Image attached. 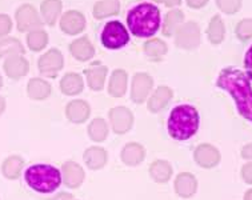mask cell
<instances>
[{
  "mask_svg": "<svg viewBox=\"0 0 252 200\" xmlns=\"http://www.w3.org/2000/svg\"><path fill=\"white\" fill-rule=\"evenodd\" d=\"M218 87L232 96L239 114L252 123V87L247 75L240 69L227 67L218 77Z\"/></svg>",
  "mask_w": 252,
  "mask_h": 200,
  "instance_id": "cell-1",
  "label": "cell"
},
{
  "mask_svg": "<svg viewBox=\"0 0 252 200\" xmlns=\"http://www.w3.org/2000/svg\"><path fill=\"white\" fill-rule=\"evenodd\" d=\"M127 23L135 36L150 37L160 26V11L154 4L142 3L128 12Z\"/></svg>",
  "mask_w": 252,
  "mask_h": 200,
  "instance_id": "cell-2",
  "label": "cell"
},
{
  "mask_svg": "<svg viewBox=\"0 0 252 200\" xmlns=\"http://www.w3.org/2000/svg\"><path fill=\"white\" fill-rule=\"evenodd\" d=\"M199 128V112L189 104L178 105L168 118V132L176 140H187Z\"/></svg>",
  "mask_w": 252,
  "mask_h": 200,
  "instance_id": "cell-3",
  "label": "cell"
},
{
  "mask_svg": "<svg viewBox=\"0 0 252 200\" xmlns=\"http://www.w3.org/2000/svg\"><path fill=\"white\" fill-rule=\"evenodd\" d=\"M26 182L32 190L40 194L54 192L62 183L59 169L48 164H36L26 171Z\"/></svg>",
  "mask_w": 252,
  "mask_h": 200,
  "instance_id": "cell-4",
  "label": "cell"
},
{
  "mask_svg": "<svg viewBox=\"0 0 252 200\" xmlns=\"http://www.w3.org/2000/svg\"><path fill=\"white\" fill-rule=\"evenodd\" d=\"M129 41V35L127 28L120 22H110L107 23L101 32V43L110 50H119Z\"/></svg>",
  "mask_w": 252,
  "mask_h": 200,
  "instance_id": "cell-5",
  "label": "cell"
},
{
  "mask_svg": "<svg viewBox=\"0 0 252 200\" xmlns=\"http://www.w3.org/2000/svg\"><path fill=\"white\" fill-rule=\"evenodd\" d=\"M176 46L183 50H193L200 43V28L195 22H189L178 28L176 31Z\"/></svg>",
  "mask_w": 252,
  "mask_h": 200,
  "instance_id": "cell-6",
  "label": "cell"
},
{
  "mask_svg": "<svg viewBox=\"0 0 252 200\" xmlns=\"http://www.w3.org/2000/svg\"><path fill=\"white\" fill-rule=\"evenodd\" d=\"M16 24L20 32H32L35 30H40L41 20L37 15L36 9L31 4H23L16 11Z\"/></svg>",
  "mask_w": 252,
  "mask_h": 200,
  "instance_id": "cell-7",
  "label": "cell"
},
{
  "mask_svg": "<svg viewBox=\"0 0 252 200\" xmlns=\"http://www.w3.org/2000/svg\"><path fill=\"white\" fill-rule=\"evenodd\" d=\"M63 64H64V59H63V55L60 54V51L50 50L39 59L37 66H39V71L44 76L54 77L63 68Z\"/></svg>",
  "mask_w": 252,
  "mask_h": 200,
  "instance_id": "cell-8",
  "label": "cell"
},
{
  "mask_svg": "<svg viewBox=\"0 0 252 200\" xmlns=\"http://www.w3.org/2000/svg\"><path fill=\"white\" fill-rule=\"evenodd\" d=\"M110 120L116 133H126L133 124L132 112L126 107H115L110 111Z\"/></svg>",
  "mask_w": 252,
  "mask_h": 200,
  "instance_id": "cell-9",
  "label": "cell"
},
{
  "mask_svg": "<svg viewBox=\"0 0 252 200\" xmlns=\"http://www.w3.org/2000/svg\"><path fill=\"white\" fill-rule=\"evenodd\" d=\"M195 162L203 168H214L220 162V152L211 144H200L193 154Z\"/></svg>",
  "mask_w": 252,
  "mask_h": 200,
  "instance_id": "cell-10",
  "label": "cell"
},
{
  "mask_svg": "<svg viewBox=\"0 0 252 200\" xmlns=\"http://www.w3.org/2000/svg\"><path fill=\"white\" fill-rule=\"evenodd\" d=\"M152 77L144 72L136 73L133 76L132 88H131V98L135 103H143L147 99L150 94V90L152 88Z\"/></svg>",
  "mask_w": 252,
  "mask_h": 200,
  "instance_id": "cell-11",
  "label": "cell"
},
{
  "mask_svg": "<svg viewBox=\"0 0 252 200\" xmlns=\"http://www.w3.org/2000/svg\"><path fill=\"white\" fill-rule=\"evenodd\" d=\"M60 28L68 35H78L86 28V18L79 11H68L62 16Z\"/></svg>",
  "mask_w": 252,
  "mask_h": 200,
  "instance_id": "cell-12",
  "label": "cell"
},
{
  "mask_svg": "<svg viewBox=\"0 0 252 200\" xmlns=\"http://www.w3.org/2000/svg\"><path fill=\"white\" fill-rule=\"evenodd\" d=\"M5 75L11 79H20L24 75H27L30 69V64L22 55H15V56H8L3 64Z\"/></svg>",
  "mask_w": 252,
  "mask_h": 200,
  "instance_id": "cell-13",
  "label": "cell"
},
{
  "mask_svg": "<svg viewBox=\"0 0 252 200\" xmlns=\"http://www.w3.org/2000/svg\"><path fill=\"white\" fill-rule=\"evenodd\" d=\"M90 114H91L90 105L84 100H72L65 108V115H67L69 122H72V123L86 122Z\"/></svg>",
  "mask_w": 252,
  "mask_h": 200,
  "instance_id": "cell-14",
  "label": "cell"
},
{
  "mask_svg": "<svg viewBox=\"0 0 252 200\" xmlns=\"http://www.w3.org/2000/svg\"><path fill=\"white\" fill-rule=\"evenodd\" d=\"M63 179L64 184L69 188H78L84 180V171L75 162H67L63 164Z\"/></svg>",
  "mask_w": 252,
  "mask_h": 200,
  "instance_id": "cell-15",
  "label": "cell"
},
{
  "mask_svg": "<svg viewBox=\"0 0 252 200\" xmlns=\"http://www.w3.org/2000/svg\"><path fill=\"white\" fill-rule=\"evenodd\" d=\"M175 190L176 194L182 198H191L197 190L196 177L192 173H180L175 180Z\"/></svg>",
  "mask_w": 252,
  "mask_h": 200,
  "instance_id": "cell-16",
  "label": "cell"
},
{
  "mask_svg": "<svg viewBox=\"0 0 252 200\" xmlns=\"http://www.w3.org/2000/svg\"><path fill=\"white\" fill-rule=\"evenodd\" d=\"M107 67L100 66V64H95L86 71V76H87L88 86L91 87L94 91H100L104 87L107 76Z\"/></svg>",
  "mask_w": 252,
  "mask_h": 200,
  "instance_id": "cell-17",
  "label": "cell"
},
{
  "mask_svg": "<svg viewBox=\"0 0 252 200\" xmlns=\"http://www.w3.org/2000/svg\"><path fill=\"white\" fill-rule=\"evenodd\" d=\"M107 152L101 147H90L84 152V162L91 169H100L107 164Z\"/></svg>",
  "mask_w": 252,
  "mask_h": 200,
  "instance_id": "cell-18",
  "label": "cell"
},
{
  "mask_svg": "<svg viewBox=\"0 0 252 200\" xmlns=\"http://www.w3.org/2000/svg\"><path fill=\"white\" fill-rule=\"evenodd\" d=\"M71 54L76 58L80 62H86V60H90L91 58H94V54H95V50L92 47L91 41L88 40L87 37H80V39H76L75 41L71 43Z\"/></svg>",
  "mask_w": 252,
  "mask_h": 200,
  "instance_id": "cell-19",
  "label": "cell"
},
{
  "mask_svg": "<svg viewBox=\"0 0 252 200\" xmlns=\"http://www.w3.org/2000/svg\"><path fill=\"white\" fill-rule=\"evenodd\" d=\"M83 86H84V83H83L82 76L73 72H69L67 75H64L63 79H62V82H60L62 92L68 96L80 94L83 91Z\"/></svg>",
  "mask_w": 252,
  "mask_h": 200,
  "instance_id": "cell-20",
  "label": "cell"
},
{
  "mask_svg": "<svg viewBox=\"0 0 252 200\" xmlns=\"http://www.w3.org/2000/svg\"><path fill=\"white\" fill-rule=\"evenodd\" d=\"M146 156V151L139 143H129L122 151V160L127 166H138Z\"/></svg>",
  "mask_w": 252,
  "mask_h": 200,
  "instance_id": "cell-21",
  "label": "cell"
},
{
  "mask_svg": "<svg viewBox=\"0 0 252 200\" xmlns=\"http://www.w3.org/2000/svg\"><path fill=\"white\" fill-rule=\"evenodd\" d=\"M171 98H172V91L168 87H159L148 100V109L151 112H159L168 104Z\"/></svg>",
  "mask_w": 252,
  "mask_h": 200,
  "instance_id": "cell-22",
  "label": "cell"
},
{
  "mask_svg": "<svg viewBox=\"0 0 252 200\" xmlns=\"http://www.w3.org/2000/svg\"><path fill=\"white\" fill-rule=\"evenodd\" d=\"M28 96L33 100H44L51 95L50 83L43 79H31L27 86Z\"/></svg>",
  "mask_w": 252,
  "mask_h": 200,
  "instance_id": "cell-23",
  "label": "cell"
},
{
  "mask_svg": "<svg viewBox=\"0 0 252 200\" xmlns=\"http://www.w3.org/2000/svg\"><path fill=\"white\" fill-rule=\"evenodd\" d=\"M127 90V73L123 69H116L110 79L108 92L114 98H122Z\"/></svg>",
  "mask_w": 252,
  "mask_h": 200,
  "instance_id": "cell-24",
  "label": "cell"
},
{
  "mask_svg": "<svg viewBox=\"0 0 252 200\" xmlns=\"http://www.w3.org/2000/svg\"><path fill=\"white\" fill-rule=\"evenodd\" d=\"M119 11V0H99L94 7V16H95V19L100 20V19L118 15Z\"/></svg>",
  "mask_w": 252,
  "mask_h": 200,
  "instance_id": "cell-25",
  "label": "cell"
},
{
  "mask_svg": "<svg viewBox=\"0 0 252 200\" xmlns=\"http://www.w3.org/2000/svg\"><path fill=\"white\" fill-rule=\"evenodd\" d=\"M23 166L24 160L20 156L14 155V156H9L4 160V163L1 166V172L9 180H15V179H18L20 176Z\"/></svg>",
  "mask_w": 252,
  "mask_h": 200,
  "instance_id": "cell-26",
  "label": "cell"
},
{
  "mask_svg": "<svg viewBox=\"0 0 252 200\" xmlns=\"http://www.w3.org/2000/svg\"><path fill=\"white\" fill-rule=\"evenodd\" d=\"M150 175L158 183L168 182L172 175V167L165 160H156L150 167Z\"/></svg>",
  "mask_w": 252,
  "mask_h": 200,
  "instance_id": "cell-27",
  "label": "cell"
},
{
  "mask_svg": "<svg viewBox=\"0 0 252 200\" xmlns=\"http://www.w3.org/2000/svg\"><path fill=\"white\" fill-rule=\"evenodd\" d=\"M207 35L208 39L211 41L212 44H220L221 41L224 40L225 35V28L223 20L220 18V15H215L214 18L210 20L208 24V30H207Z\"/></svg>",
  "mask_w": 252,
  "mask_h": 200,
  "instance_id": "cell-28",
  "label": "cell"
},
{
  "mask_svg": "<svg viewBox=\"0 0 252 200\" xmlns=\"http://www.w3.org/2000/svg\"><path fill=\"white\" fill-rule=\"evenodd\" d=\"M40 9L44 22L48 26H54L56 19L60 15V11H62V1L60 0H44L41 3Z\"/></svg>",
  "mask_w": 252,
  "mask_h": 200,
  "instance_id": "cell-29",
  "label": "cell"
},
{
  "mask_svg": "<svg viewBox=\"0 0 252 200\" xmlns=\"http://www.w3.org/2000/svg\"><path fill=\"white\" fill-rule=\"evenodd\" d=\"M24 47L22 41L15 37H4L0 40V58H8L15 55H23Z\"/></svg>",
  "mask_w": 252,
  "mask_h": 200,
  "instance_id": "cell-30",
  "label": "cell"
},
{
  "mask_svg": "<svg viewBox=\"0 0 252 200\" xmlns=\"http://www.w3.org/2000/svg\"><path fill=\"white\" fill-rule=\"evenodd\" d=\"M184 15L179 9H174L167 14L164 20V26H163V33L165 36H171L174 35V32L179 28V26L183 23Z\"/></svg>",
  "mask_w": 252,
  "mask_h": 200,
  "instance_id": "cell-31",
  "label": "cell"
},
{
  "mask_svg": "<svg viewBox=\"0 0 252 200\" xmlns=\"http://www.w3.org/2000/svg\"><path fill=\"white\" fill-rule=\"evenodd\" d=\"M88 133L94 141H104L108 135V127L104 119H94L88 127Z\"/></svg>",
  "mask_w": 252,
  "mask_h": 200,
  "instance_id": "cell-32",
  "label": "cell"
},
{
  "mask_svg": "<svg viewBox=\"0 0 252 200\" xmlns=\"http://www.w3.org/2000/svg\"><path fill=\"white\" fill-rule=\"evenodd\" d=\"M144 51H146L147 56H150L151 59L159 60L167 52V46L164 41L159 40V39H151L144 44Z\"/></svg>",
  "mask_w": 252,
  "mask_h": 200,
  "instance_id": "cell-33",
  "label": "cell"
},
{
  "mask_svg": "<svg viewBox=\"0 0 252 200\" xmlns=\"http://www.w3.org/2000/svg\"><path fill=\"white\" fill-rule=\"evenodd\" d=\"M48 43V35L43 30H35L27 36V44L32 51H41Z\"/></svg>",
  "mask_w": 252,
  "mask_h": 200,
  "instance_id": "cell-34",
  "label": "cell"
},
{
  "mask_svg": "<svg viewBox=\"0 0 252 200\" xmlns=\"http://www.w3.org/2000/svg\"><path fill=\"white\" fill-rule=\"evenodd\" d=\"M236 36L242 41H247L252 39V19H243L236 26Z\"/></svg>",
  "mask_w": 252,
  "mask_h": 200,
  "instance_id": "cell-35",
  "label": "cell"
},
{
  "mask_svg": "<svg viewBox=\"0 0 252 200\" xmlns=\"http://www.w3.org/2000/svg\"><path fill=\"white\" fill-rule=\"evenodd\" d=\"M216 4L227 15H234L242 8V0H216Z\"/></svg>",
  "mask_w": 252,
  "mask_h": 200,
  "instance_id": "cell-36",
  "label": "cell"
},
{
  "mask_svg": "<svg viewBox=\"0 0 252 200\" xmlns=\"http://www.w3.org/2000/svg\"><path fill=\"white\" fill-rule=\"evenodd\" d=\"M12 30V20L8 15L1 14L0 15V37L8 35Z\"/></svg>",
  "mask_w": 252,
  "mask_h": 200,
  "instance_id": "cell-37",
  "label": "cell"
},
{
  "mask_svg": "<svg viewBox=\"0 0 252 200\" xmlns=\"http://www.w3.org/2000/svg\"><path fill=\"white\" fill-rule=\"evenodd\" d=\"M244 67H246L248 79H252V46L248 48L246 56H244Z\"/></svg>",
  "mask_w": 252,
  "mask_h": 200,
  "instance_id": "cell-38",
  "label": "cell"
},
{
  "mask_svg": "<svg viewBox=\"0 0 252 200\" xmlns=\"http://www.w3.org/2000/svg\"><path fill=\"white\" fill-rule=\"evenodd\" d=\"M242 177L247 184L252 186V162L244 164L242 167Z\"/></svg>",
  "mask_w": 252,
  "mask_h": 200,
  "instance_id": "cell-39",
  "label": "cell"
},
{
  "mask_svg": "<svg viewBox=\"0 0 252 200\" xmlns=\"http://www.w3.org/2000/svg\"><path fill=\"white\" fill-rule=\"evenodd\" d=\"M242 158L246 160H252V143L242 148Z\"/></svg>",
  "mask_w": 252,
  "mask_h": 200,
  "instance_id": "cell-40",
  "label": "cell"
},
{
  "mask_svg": "<svg viewBox=\"0 0 252 200\" xmlns=\"http://www.w3.org/2000/svg\"><path fill=\"white\" fill-rule=\"evenodd\" d=\"M208 3V0H187V4L191 8H202Z\"/></svg>",
  "mask_w": 252,
  "mask_h": 200,
  "instance_id": "cell-41",
  "label": "cell"
},
{
  "mask_svg": "<svg viewBox=\"0 0 252 200\" xmlns=\"http://www.w3.org/2000/svg\"><path fill=\"white\" fill-rule=\"evenodd\" d=\"M48 200H72V195H69V194H65V192H62L55 198H52V199Z\"/></svg>",
  "mask_w": 252,
  "mask_h": 200,
  "instance_id": "cell-42",
  "label": "cell"
},
{
  "mask_svg": "<svg viewBox=\"0 0 252 200\" xmlns=\"http://www.w3.org/2000/svg\"><path fill=\"white\" fill-rule=\"evenodd\" d=\"M182 0H159V3H163L167 7H175V5L180 4Z\"/></svg>",
  "mask_w": 252,
  "mask_h": 200,
  "instance_id": "cell-43",
  "label": "cell"
},
{
  "mask_svg": "<svg viewBox=\"0 0 252 200\" xmlns=\"http://www.w3.org/2000/svg\"><path fill=\"white\" fill-rule=\"evenodd\" d=\"M4 109H5V100L0 96V115L4 112Z\"/></svg>",
  "mask_w": 252,
  "mask_h": 200,
  "instance_id": "cell-44",
  "label": "cell"
},
{
  "mask_svg": "<svg viewBox=\"0 0 252 200\" xmlns=\"http://www.w3.org/2000/svg\"><path fill=\"white\" fill-rule=\"evenodd\" d=\"M244 200H252V188L244 194Z\"/></svg>",
  "mask_w": 252,
  "mask_h": 200,
  "instance_id": "cell-45",
  "label": "cell"
},
{
  "mask_svg": "<svg viewBox=\"0 0 252 200\" xmlns=\"http://www.w3.org/2000/svg\"><path fill=\"white\" fill-rule=\"evenodd\" d=\"M3 86V79H1V76H0V87Z\"/></svg>",
  "mask_w": 252,
  "mask_h": 200,
  "instance_id": "cell-46",
  "label": "cell"
},
{
  "mask_svg": "<svg viewBox=\"0 0 252 200\" xmlns=\"http://www.w3.org/2000/svg\"><path fill=\"white\" fill-rule=\"evenodd\" d=\"M155 1H158V3H159V0H155Z\"/></svg>",
  "mask_w": 252,
  "mask_h": 200,
  "instance_id": "cell-47",
  "label": "cell"
}]
</instances>
